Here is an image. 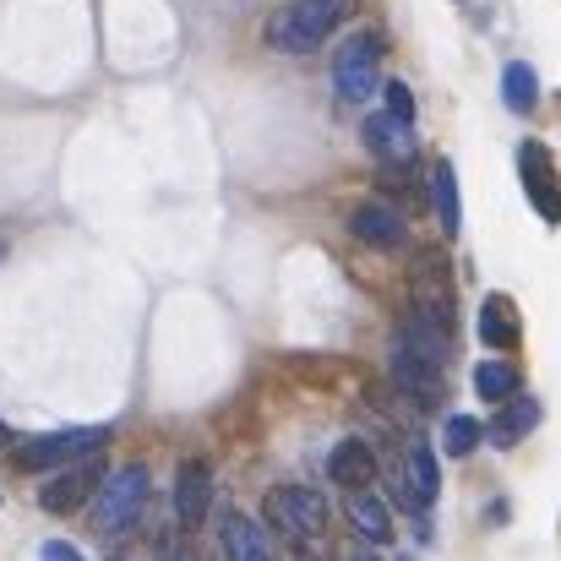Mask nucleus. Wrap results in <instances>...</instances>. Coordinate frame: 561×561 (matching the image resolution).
<instances>
[{
	"mask_svg": "<svg viewBox=\"0 0 561 561\" xmlns=\"http://www.w3.org/2000/svg\"><path fill=\"white\" fill-rule=\"evenodd\" d=\"M110 561H121V557H110Z\"/></svg>",
	"mask_w": 561,
	"mask_h": 561,
	"instance_id": "obj_28",
	"label": "nucleus"
},
{
	"mask_svg": "<svg viewBox=\"0 0 561 561\" xmlns=\"http://www.w3.org/2000/svg\"><path fill=\"white\" fill-rule=\"evenodd\" d=\"M262 513H267V524L284 529L289 540H322V535H328V502H322V491H311V485H273L267 502H262Z\"/></svg>",
	"mask_w": 561,
	"mask_h": 561,
	"instance_id": "obj_6",
	"label": "nucleus"
},
{
	"mask_svg": "<svg viewBox=\"0 0 561 561\" xmlns=\"http://www.w3.org/2000/svg\"><path fill=\"white\" fill-rule=\"evenodd\" d=\"M480 344L485 350H513L518 344V311L507 295H485L480 306Z\"/></svg>",
	"mask_w": 561,
	"mask_h": 561,
	"instance_id": "obj_15",
	"label": "nucleus"
},
{
	"mask_svg": "<svg viewBox=\"0 0 561 561\" xmlns=\"http://www.w3.org/2000/svg\"><path fill=\"white\" fill-rule=\"evenodd\" d=\"M502 104H507L513 115H529V110L540 104V77H535V66L513 60V66L502 71Z\"/></svg>",
	"mask_w": 561,
	"mask_h": 561,
	"instance_id": "obj_20",
	"label": "nucleus"
},
{
	"mask_svg": "<svg viewBox=\"0 0 561 561\" xmlns=\"http://www.w3.org/2000/svg\"><path fill=\"white\" fill-rule=\"evenodd\" d=\"M170 561H196V551H186V546H181V551H170Z\"/></svg>",
	"mask_w": 561,
	"mask_h": 561,
	"instance_id": "obj_25",
	"label": "nucleus"
},
{
	"mask_svg": "<svg viewBox=\"0 0 561 561\" xmlns=\"http://www.w3.org/2000/svg\"><path fill=\"white\" fill-rule=\"evenodd\" d=\"M207 507H213V469L202 458H186L175 469V524L181 529H202Z\"/></svg>",
	"mask_w": 561,
	"mask_h": 561,
	"instance_id": "obj_11",
	"label": "nucleus"
},
{
	"mask_svg": "<svg viewBox=\"0 0 561 561\" xmlns=\"http://www.w3.org/2000/svg\"><path fill=\"white\" fill-rule=\"evenodd\" d=\"M474 392L485 403H507V398H518V371L507 360H480L474 366Z\"/></svg>",
	"mask_w": 561,
	"mask_h": 561,
	"instance_id": "obj_21",
	"label": "nucleus"
},
{
	"mask_svg": "<svg viewBox=\"0 0 561 561\" xmlns=\"http://www.w3.org/2000/svg\"><path fill=\"white\" fill-rule=\"evenodd\" d=\"M142 507H148V469L126 463V469L104 474V485L93 496V529L99 535H126V529L142 524Z\"/></svg>",
	"mask_w": 561,
	"mask_h": 561,
	"instance_id": "obj_3",
	"label": "nucleus"
},
{
	"mask_svg": "<svg viewBox=\"0 0 561 561\" xmlns=\"http://www.w3.org/2000/svg\"><path fill=\"white\" fill-rule=\"evenodd\" d=\"M328 474H333V485H344V491H366V485L376 480L371 442H360V436H344V442L328 453Z\"/></svg>",
	"mask_w": 561,
	"mask_h": 561,
	"instance_id": "obj_13",
	"label": "nucleus"
},
{
	"mask_svg": "<svg viewBox=\"0 0 561 561\" xmlns=\"http://www.w3.org/2000/svg\"><path fill=\"white\" fill-rule=\"evenodd\" d=\"M0 447H11V431H5V425H0Z\"/></svg>",
	"mask_w": 561,
	"mask_h": 561,
	"instance_id": "obj_27",
	"label": "nucleus"
},
{
	"mask_svg": "<svg viewBox=\"0 0 561 561\" xmlns=\"http://www.w3.org/2000/svg\"><path fill=\"white\" fill-rule=\"evenodd\" d=\"M99 485H104V458L93 453V458H82V463H71V469H60V474H49L44 491H38V507L55 513V518H71V513L88 507V496H93Z\"/></svg>",
	"mask_w": 561,
	"mask_h": 561,
	"instance_id": "obj_7",
	"label": "nucleus"
},
{
	"mask_svg": "<svg viewBox=\"0 0 561 561\" xmlns=\"http://www.w3.org/2000/svg\"><path fill=\"white\" fill-rule=\"evenodd\" d=\"M518 170H524V191L535 202V213L546 224H561V191H557V164L546 153V142H524L518 148Z\"/></svg>",
	"mask_w": 561,
	"mask_h": 561,
	"instance_id": "obj_9",
	"label": "nucleus"
},
{
	"mask_svg": "<svg viewBox=\"0 0 561 561\" xmlns=\"http://www.w3.org/2000/svg\"><path fill=\"white\" fill-rule=\"evenodd\" d=\"M403 480H409V491H414L420 507L436 502V491H442V469H436V453H431L425 442H409V447H403Z\"/></svg>",
	"mask_w": 561,
	"mask_h": 561,
	"instance_id": "obj_17",
	"label": "nucleus"
},
{
	"mask_svg": "<svg viewBox=\"0 0 561 561\" xmlns=\"http://www.w3.org/2000/svg\"><path fill=\"white\" fill-rule=\"evenodd\" d=\"M350 524H355V535H366L371 546H387L392 540V507L371 496V491H350Z\"/></svg>",
	"mask_w": 561,
	"mask_h": 561,
	"instance_id": "obj_18",
	"label": "nucleus"
},
{
	"mask_svg": "<svg viewBox=\"0 0 561 561\" xmlns=\"http://www.w3.org/2000/svg\"><path fill=\"white\" fill-rule=\"evenodd\" d=\"M376 88H381V33L360 27L333 49V93L344 104H366Z\"/></svg>",
	"mask_w": 561,
	"mask_h": 561,
	"instance_id": "obj_4",
	"label": "nucleus"
},
{
	"mask_svg": "<svg viewBox=\"0 0 561 561\" xmlns=\"http://www.w3.org/2000/svg\"><path fill=\"white\" fill-rule=\"evenodd\" d=\"M381 99H387V115H398V121H409V126H414V93H409L403 82H387V88H381Z\"/></svg>",
	"mask_w": 561,
	"mask_h": 561,
	"instance_id": "obj_23",
	"label": "nucleus"
},
{
	"mask_svg": "<svg viewBox=\"0 0 561 561\" xmlns=\"http://www.w3.org/2000/svg\"><path fill=\"white\" fill-rule=\"evenodd\" d=\"M350 11H355V0H289L284 11L267 16V44L278 55H311Z\"/></svg>",
	"mask_w": 561,
	"mask_h": 561,
	"instance_id": "obj_2",
	"label": "nucleus"
},
{
	"mask_svg": "<svg viewBox=\"0 0 561 561\" xmlns=\"http://www.w3.org/2000/svg\"><path fill=\"white\" fill-rule=\"evenodd\" d=\"M409 311H414V317H425V322H436L442 333H453V328H458L453 273H447V256H442V251L414 256V267H409Z\"/></svg>",
	"mask_w": 561,
	"mask_h": 561,
	"instance_id": "obj_5",
	"label": "nucleus"
},
{
	"mask_svg": "<svg viewBox=\"0 0 561 561\" xmlns=\"http://www.w3.org/2000/svg\"><path fill=\"white\" fill-rule=\"evenodd\" d=\"M110 442V425H71V431H49V436H11V463L22 474H60L82 458H93Z\"/></svg>",
	"mask_w": 561,
	"mask_h": 561,
	"instance_id": "obj_1",
	"label": "nucleus"
},
{
	"mask_svg": "<svg viewBox=\"0 0 561 561\" xmlns=\"http://www.w3.org/2000/svg\"><path fill=\"white\" fill-rule=\"evenodd\" d=\"M38 561H82V557H77V546H71V540H49V546L38 551Z\"/></svg>",
	"mask_w": 561,
	"mask_h": 561,
	"instance_id": "obj_24",
	"label": "nucleus"
},
{
	"mask_svg": "<svg viewBox=\"0 0 561 561\" xmlns=\"http://www.w3.org/2000/svg\"><path fill=\"white\" fill-rule=\"evenodd\" d=\"M350 561H381L376 551H350Z\"/></svg>",
	"mask_w": 561,
	"mask_h": 561,
	"instance_id": "obj_26",
	"label": "nucleus"
},
{
	"mask_svg": "<svg viewBox=\"0 0 561 561\" xmlns=\"http://www.w3.org/2000/svg\"><path fill=\"white\" fill-rule=\"evenodd\" d=\"M535 425H540V403H535V398H507V409L485 425V436H491L496 447H518Z\"/></svg>",
	"mask_w": 561,
	"mask_h": 561,
	"instance_id": "obj_16",
	"label": "nucleus"
},
{
	"mask_svg": "<svg viewBox=\"0 0 561 561\" xmlns=\"http://www.w3.org/2000/svg\"><path fill=\"white\" fill-rule=\"evenodd\" d=\"M392 381H398L420 409H436V403L447 398L442 366H436V360H425V355H414L409 344H392Z\"/></svg>",
	"mask_w": 561,
	"mask_h": 561,
	"instance_id": "obj_10",
	"label": "nucleus"
},
{
	"mask_svg": "<svg viewBox=\"0 0 561 561\" xmlns=\"http://www.w3.org/2000/svg\"><path fill=\"white\" fill-rule=\"evenodd\" d=\"M360 137H366V148H371L387 170L414 164V126H409V121H398V115H387V110H381V115H366Z\"/></svg>",
	"mask_w": 561,
	"mask_h": 561,
	"instance_id": "obj_12",
	"label": "nucleus"
},
{
	"mask_svg": "<svg viewBox=\"0 0 561 561\" xmlns=\"http://www.w3.org/2000/svg\"><path fill=\"white\" fill-rule=\"evenodd\" d=\"M218 546H224V561H273V546H267L262 524H251L245 513H224Z\"/></svg>",
	"mask_w": 561,
	"mask_h": 561,
	"instance_id": "obj_14",
	"label": "nucleus"
},
{
	"mask_svg": "<svg viewBox=\"0 0 561 561\" xmlns=\"http://www.w3.org/2000/svg\"><path fill=\"white\" fill-rule=\"evenodd\" d=\"M480 442H485V425H480L474 414H453V420L442 425V447H447V458H469Z\"/></svg>",
	"mask_w": 561,
	"mask_h": 561,
	"instance_id": "obj_22",
	"label": "nucleus"
},
{
	"mask_svg": "<svg viewBox=\"0 0 561 561\" xmlns=\"http://www.w3.org/2000/svg\"><path fill=\"white\" fill-rule=\"evenodd\" d=\"M350 229H355V240H366L376 251H398V245L409 240V218H403V207L387 202V196L360 202V207L350 213Z\"/></svg>",
	"mask_w": 561,
	"mask_h": 561,
	"instance_id": "obj_8",
	"label": "nucleus"
},
{
	"mask_svg": "<svg viewBox=\"0 0 561 561\" xmlns=\"http://www.w3.org/2000/svg\"><path fill=\"white\" fill-rule=\"evenodd\" d=\"M431 202H436V218H442V234H458L463 229V213H458V175L447 159L431 164Z\"/></svg>",
	"mask_w": 561,
	"mask_h": 561,
	"instance_id": "obj_19",
	"label": "nucleus"
}]
</instances>
